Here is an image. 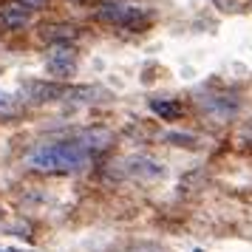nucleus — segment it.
<instances>
[{
	"label": "nucleus",
	"instance_id": "nucleus-7",
	"mask_svg": "<svg viewBox=\"0 0 252 252\" xmlns=\"http://www.w3.org/2000/svg\"><path fill=\"white\" fill-rule=\"evenodd\" d=\"M150 111L159 116V119H179L182 116V105L173 102V99H153Z\"/></svg>",
	"mask_w": 252,
	"mask_h": 252
},
{
	"label": "nucleus",
	"instance_id": "nucleus-1",
	"mask_svg": "<svg viewBox=\"0 0 252 252\" xmlns=\"http://www.w3.org/2000/svg\"><path fill=\"white\" fill-rule=\"evenodd\" d=\"M91 164V150H85L77 142H54V145H43L29 156V167L37 173H48V176H65V173H77Z\"/></svg>",
	"mask_w": 252,
	"mask_h": 252
},
{
	"label": "nucleus",
	"instance_id": "nucleus-8",
	"mask_svg": "<svg viewBox=\"0 0 252 252\" xmlns=\"http://www.w3.org/2000/svg\"><path fill=\"white\" fill-rule=\"evenodd\" d=\"M43 37L51 40V46L54 43H68V40L77 37V29H71V26H51L48 32H43Z\"/></svg>",
	"mask_w": 252,
	"mask_h": 252
},
{
	"label": "nucleus",
	"instance_id": "nucleus-5",
	"mask_svg": "<svg viewBox=\"0 0 252 252\" xmlns=\"http://www.w3.org/2000/svg\"><path fill=\"white\" fill-rule=\"evenodd\" d=\"M201 105H204L207 114L218 116V119H227V116H232L238 111V99L235 96H207V99H201Z\"/></svg>",
	"mask_w": 252,
	"mask_h": 252
},
{
	"label": "nucleus",
	"instance_id": "nucleus-2",
	"mask_svg": "<svg viewBox=\"0 0 252 252\" xmlns=\"http://www.w3.org/2000/svg\"><path fill=\"white\" fill-rule=\"evenodd\" d=\"M96 17L105 23L125 26V29H142L150 20V12L136 3H122V0H108L96 9Z\"/></svg>",
	"mask_w": 252,
	"mask_h": 252
},
{
	"label": "nucleus",
	"instance_id": "nucleus-9",
	"mask_svg": "<svg viewBox=\"0 0 252 252\" xmlns=\"http://www.w3.org/2000/svg\"><path fill=\"white\" fill-rule=\"evenodd\" d=\"M14 111H17V96L9 91H0V116L14 114Z\"/></svg>",
	"mask_w": 252,
	"mask_h": 252
},
{
	"label": "nucleus",
	"instance_id": "nucleus-3",
	"mask_svg": "<svg viewBox=\"0 0 252 252\" xmlns=\"http://www.w3.org/2000/svg\"><path fill=\"white\" fill-rule=\"evenodd\" d=\"M46 68L54 74V77H68V74H74L77 71V51H74V46H68V43H54V46H48L46 51Z\"/></svg>",
	"mask_w": 252,
	"mask_h": 252
},
{
	"label": "nucleus",
	"instance_id": "nucleus-12",
	"mask_svg": "<svg viewBox=\"0 0 252 252\" xmlns=\"http://www.w3.org/2000/svg\"><path fill=\"white\" fill-rule=\"evenodd\" d=\"M195 252H201V250H195Z\"/></svg>",
	"mask_w": 252,
	"mask_h": 252
},
{
	"label": "nucleus",
	"instance_id": "nucleus-4",
	"mask_svg": "<svg viewBox=\"0 0 252 252\" xmlns=\"http://www.w3.org/2000/svg\"><path fill=\"white\" fill-rule=\"evenodd\" d=\"M32 17H34V9H29V6L17 3V0L6 3L0 9V26L6 32H20V29H26V26L32 23Z\"/></svg>",
	"mask_w": 252,
	"mask_h": 252
},
{
	"label": "nucleus",
	"instance_id": "nucleus-11",
	"mask_svg": "<svg viewBox=\"0 0 252 252\" xmlns=\"http://www.w3.org/2000/svg\"><path fill=\"white\" fill-rule=\"evenodd\" d=\"M0 252H14V250H0Z\"/></svg>",
	"mask_w": 252,
	"mask_h": 252
},
{
	"label": "nucleus",
	"instance_id": "nucleus-6",
	"mask_svg": "<svg viewBox=\"0 0 252 252\" xmlns=\"http://www.w3.org/2000/svg\"><path fill=\"white\" fill-rule=\"evenodd\" d=\"M125 167L130 176H139V179H156V176H161V164L156 159H148V156H133V159L125 161Z\"/></svg>",
	"mask_w": 252,
	"mask_h": 252
},
{
	"label": "nucleus",
	"instance_id": "nucleus-10",
	"mask_svg": "<svg viewBox=\"0 0 252 252\" xmlns=\"http://www.w3.org/2000/svg\"><path fill=\"white\" fill-rule=\"evenodd\" d=\"M17 3H23V6H29V9H40L46 0H17Z\"/></svg>",
	"mask_w": 252,
	"mask_h": 252
}]
</instances>
